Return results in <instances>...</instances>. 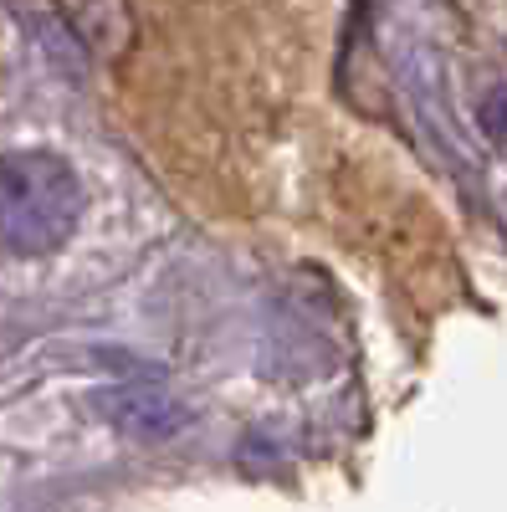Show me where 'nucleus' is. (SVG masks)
I'll return each instance as SVG.
<instances>
[{"mask_svg":"<svg viewBox=\"0 0 507 512\" xmlns=\"http://www.w3.org/2000/svg\"><path fill=\"white\" fill-rule=\"evenodd\" d=\"M88 195L77 169L47 149L0 154V251L52 256L72 241Z\"/></svg>","mask_w":507,"mask_h":512,"instance_id":"f257e3e1","label":"nucleus"},{"mask_svg":"<svg viewBox=\"0 0 507 512\" xmlns=\"http://www.w3.org/2000/svg\"><path fill=\"white\" fill-rule=\"evenodd\" d=\"M93 410H103L118 431H129L139 441H169L190 425V410L180 400H169L159 390H144V384H123V390L93 395Z\"/></svg>","mask_w":507,"mask_h":512,"instance_id":"f03ea898","label":"nucleus"},{"mask_svg":"<svg viewBox=\"0 0 507 512\" xmlns=\"http://www.w3.org/2000/svg\"><path fill=\"white\" fill-rule=\"evenodd\" d=\"M67 26L82 47H93L103 57H118L123 47L134 41V16H129V0H62Z\"/></svg>","mask_w":507,"mask_h":512,"instance_id":"7ed1b4c3","label":"nucleus"},{"mask_svg":"<svg viewBox=\"0 0 507 512\" xmlns=\"http://www.w3.org/2000/svg\"><path fill=\"white\" fill-rule=\"evenodd\" d=\"M477 123H482L487 139L507 144V82H502V88H492V93L477 103Z\"/></svg>","mask_w":507,"mask_h":512,"instance_id":"20e7f679","label":"nucleus"}]
</instances>
